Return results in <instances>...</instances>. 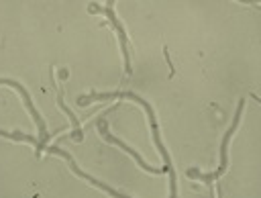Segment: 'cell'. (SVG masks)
I'll use <instances>...</instances> for the list:
<instances>
[{
  "mask_svg": "<svg viewBox=\"0 0 261 198\" xmlns=\"http://www.w3.org/2000/svg\"><path fill=\"white\" fill-rule=\"evenodd\" d=\"M108 98H130V100L139 102L141 106H145L147 116H149V125H151V131H153V141H155V145H157V149H159L161 157L165 159L163 171H167V174H169V180H171V194H169V198H177V180H175V169H173V165H171V157H169V153H167L165 145L161 143V133H159L157 118H155V110L151 108V104H149L147 100H143L141 96L133 94V92H104V94L92 92V94H88V96H80V98H77V104H80V106H88V104H90V102H94V100H108Z\"/></svg>",
  "mask_w": 261,
  "mask_h": 198,
  "instance_id": "cell-1",
  "label": "cell"
},
{
  "mask_svg": "<svg viewBox=\"0 0 261 198\" xmlns=\"http://www.w3.org/2000/svg\"><path fill=\"white\" fill-rule=\"evenodd\" d=\"M114 2L116 0H106V6H98V4H90V12H96V14H104V16H108V22L112 24V29L116 31V35H118V41H120V47H122V55H124V73L128 76L130 71H133V67H130V51H128V39H126V31L122 29V24L118 22V18H116V12H114Z\"/></svg>",
  "mask_w": 261,
  "mask_h": 198,
  "instance_id": "cell-2",
  "label": "cell"
},
{
  "mask_svg": "<svg viewBox=\"0 0 261 198\" xmlns=\"http://www.w3.org/2000/svg\"><path fill=\"white\" fill-rule=\"evenodd\" d=\"M243 106H245V100H239V106H237V112H234L232 125H230V129L226 131V135H224V139H222V145H220V165H218V169H216L214 174H200V171H196V169H190V171H188V176H190V178H196V176H198L200 180L212 182V180L220 178V176L226 171V159H228V141H230V137L234 135L237 127H239V120H241V114H243Z\"/></svg>",
  "mask_w": 261,
  "mask_h": 198,
  "instance_id": "cell-3",
  "label": "cell"
},
{
  "mask_svg": "<svg viewBox=\"0 0 261 198\" xmlns=\"http://www.w3.org/2000/svg\"><path fill=\"white\" fill-rule=\"evenodd\" d=\"M45 149H47L49 153H57V155H61V157H65V159L69 161V165H71V169H73V171H75V174H77L80 178H84V180H88L90 184H94L96 188H100V190H104V192H108V194H110V196H114V198H130V196H126V194H120V192H116L114 188H110V186H106L104 182H100V180H96V178H92V176H88V174H84V171H82V169H80V167L75 165V161L71 159V155H69L67 151H63V149H59V147H47V145H45Z\"/></svg>",
  "mask_w": 261,
  "mask_h": 198,
  "instance_id": "cell-4",
  "label": "cell"
},
{
  "mask_svg": "<svg viewBox=\"0 0 261 198\" xmlns=\"http://www.w3.org/2000/svg\"><path fill=\"white\" fill-rule=\"evenodd\" d=\"M98 131H100V135H102V137H104V139H106L108 143H114V145H118L120 149H124V151H126L128 155H133V159H135V161H137V163H139V165H141V167H143L145 171H149V174H165V171H163V167H161V169H155V167L147 165V163H145V161L141 159V155H139V153H137V151H135L133 147H128V145H126V143H122L120 139L112 137V135L108 133V122H106L104 118L100 120V125H98Z\"/></svg>",
  "mask_w": 261,
  "mask_h": 198,
  "instance_id": "cell-5",
  "label": "cell"
},
{
  "mask_svg": "<svg viewBox=\"0 0 261 198\" xmlns=\"http://www.w3.org/2000/svg\"><path fill=\"white\" fill-rule=\"evenodd\" d=\"M57 104H59V108L69 116V120H71V125H73V135H71V137H73L75 141H80V139H82V122H80V118L65 106V102H63V90H61V88L57 90Z\"/></svg>",
  "mask_w": 261,
  "mask_h": 198,
  "instance_id": "cell-6",
  "label": "cell"
},
{
  "mask_svg": "<svg viewBox=\"0 0 261 198\" xmlns=\"http://www.w3.org/2000/svg\"><path fill=\"white\" fill-rule=\"evenodd\" d=\"M163 55H165V61H167V65H169V76H173V73H175V67H173V61H171V57H169L167 47H163Z\"/></svg>",
  "mask_w": 261,
  "mask_h": 198,
  "instance_id": "cell-7",
  "label": "cell"
},
{
  "mask_svg": "<svg viewBox=\"0 0 261 198\" xmlns=\"http://www.w3.org/2000/svg\"><path fill=\"white\" fill-rule=\"evenodd\" d=\"M237 2H243V4H255V6H261V0H237Z\"/></svg>",
  "mask_w": 261,
  "mask_h": 198,
  "instance_id": "cell-8",
  "label": "cell"
}]
</instances>
